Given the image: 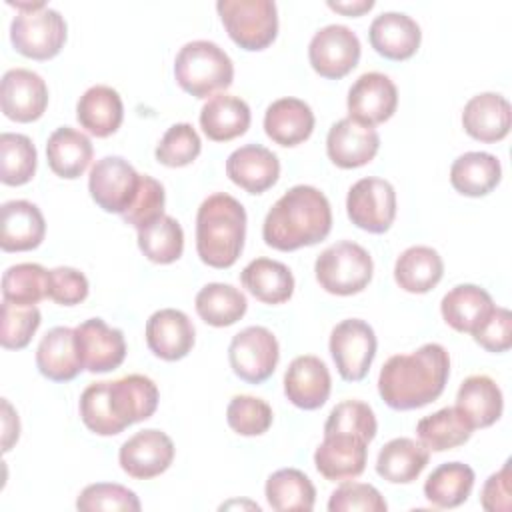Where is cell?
I'll list each match as a JSON object with an SVG mask.
<instances>
[{"instance_id": "obj_1", "label": "cell", "mask_w": 512, "mask_h": 512, "mask_svg": "<svg viewBox=\"0 0 512 512\" xmlns=\"http://www.w3.org/2000/svg\"><path fill=\"white\" fill-rule=\"evenodd\" d=\"M450 356L428 342L410 354L390 356L378 376V394L392 410H416L434 402L446 388Z\"/></svg>"}, {"instance_id": "obj_2", "label": "cell", "mask_w": 512, "mask_h": 512, "mask_svg": "<svg viewBox=\"0 0 512 512\" xmlns=\"http://www.w3.org/2000/svg\"><path fill=\"white\" fill-rule=\"evenodd\" d=\"M332 230L328 198L314 186L298 184L284 192L262 224L264 242L280 252H292L322 242Z\"/></svg>"}, {"instance_id": "obj_3", "label": "cell", "mask_w": 512, "mask_h": 512, "mask_svg": "<svg viewBox=\"0 0 512 512\" xmlns=\"http://www.w3.org/2000/svg\"><path fill=\"white\" fill-rule=\"evenodd\" d=\"M246 210L226 192L208 196L196 212V252L212 268H230L242 254Z\"/></svg>"}, {"instance_id": "obj_4", "label": "cell", "mask_w": 512, "mask_h": 512, "mask_svg": "<svg viewBox=\"0 0 512 512\" xmlns=\"http://www.w3.org/2000/svg\"><path fill=\"white\" fill-rule=\"evenodd\" d=\"M174 78L190 96L212 98L232 84L234 64L216 42L192 40L176 54Z\"/></svg>"}, {"instance_id": "obj_5", "label": "cell", "mask_w": 512, "mask_h": 512, "mask_svg": "<svg viewBox=\"0 0 512 512\" xmlns=\"http://www.w3.org/2000/svg\"><path fill=\"white\" fill-rule=\"evenodd\" d=\"M18 14L10 24V42L26 58L50 60L66 42L64 16L44 2H8Z\"/></svg>"}, {"instance_id": "obj_6", "label": "cell", "mask_w": 512, "mask_h": 512, "mask_svg": "<svg viewBox=\"0 0 512 512\" xmlns=\"http://www.w3.org/2000/svg\"><path fill=\"white\" fill-rule=\"evenodd\" d=\"M320 288L336 296H352L362 292L374 272L372 256L366 248L352 240H340L320 252L314 264Z\"/></svg>"}, {"instance_id": "obj_7", "label": "cell", "mask_w": 512, "mask_h": 512, "mask_svg": "<svg viewBox=\"0 0 512 512\" xmlns=\"http://www.w3.org/2000/svg\"><path fill=\"white\" fill-rule=\"evenodd\" d=\"M220 20L234 44L248 52L268 48L278 34V10L272 0H220Z\"/></svg>"}, {"instance_id": "obj_8", "label": "cell", "mask_w": 512, "mask_h": 512, "mask_svg": "<svg viewBox=\"0 0 512 512\" xmlns=\"http://www.w3.org/2000/svg\"><path fill=\"white\" fill-rule=\"evenodd\" d=\"M228 360L232 372L240 380L248 384H262L278 366L280 346L268 328L248 326L230 340Z\"/></svg>"}, {"instance_id": "obj_9", "label": "cell", "mask_w": 512, "mask_h": 512, "mask_svg": "<svg viewBox=\"0 0 512 512\" xmlns=\"http://www.w3.org/2000/svg\"><path fill=\"white\" fill-rule=\"evenodd\" d=\"M376 334L372 326L360 318H348L334 326L330 334V354L338 374L348 382L362 380L376 356Z\"/></svg>"}, {"instance_id": "obj_10", "label": "cell", "mask_w": 512, "mask_h": 512, "mask_svg": "<svg viewBox=\"0 0 512 512\" xmlns=\"http://www.w3.org/2000/svg\"><path fill=\"white\" fill-rule=\"evenodd\" d=\"M346 212L354 226L384 234L396 218V190L384 178H360L346 196Z\"/></svg>"}, {"instance_id": "obj_11", "label": "cell", "mask_w": 512, "mask_h": 512, "mask_svg": "<svg viewBox=\"0 0 512 512\" xmlns=\"http://www.w3.org/2000/svg\"><path fill=\"white\" fill-rule=\"evenodd\" d=\"M140 176L122 156H104L90 170L88 190L104 212L122 216L138 192Z\"/></svg>"}, {"instance_id": "obj_12", "label": "cell", "mask_w": 512, "mask_h": 512, "mask_svg": "<svg viewBox=\"0 0 512 512\" xmlns=\"http://www.w3.org/2000/svg\"><path fill=\"white\" fill-rule=\"evenodd\" d=\"M358 36L342 24L320 28L308 44V60L316 74L328 80H340L352 72L360 60Z\"/></svg>"}, {"instance_id": "obj_13", "label": "cell", "mask_w": 512, "mask_h": 512, "mask_svg": "<svg viewBox=\"0 0 512 512\" xmlns=\"http://www.w3.org/2000/svg\"><path fill=\"white\" fill-rule=\"evenodd\" d=\"M76 350L84 370L104 374L116 370L126 358V340L120 328L108 326L102 318H88L74 328Z\"/></svg>"}, {"instance_id": "obj_14", "label": "cell", "mask_w": 512, "mask_h": 512, "mask_svg": "<svg viewBox=\"0 0 512 512\" xmlns=\"http://www.w3.org/2000/svg\"><path fill=\"white\" fill-rule=\"evenodd\" d=\"M172 460L174 442L166 432L156 428L136 432L120 446L118 452L120 468L136 480H150L160 476L170 468Z\"/></svg>"}, {"instance_id": "obj_15", "label": "cell", "mask_w": 512, "mask_h": 512, "mask_svg": "<svg viewBox=\"0 0 512 512\" xmlns=\"http://www.w3.org/2000/svg\"><path fill=\"white\" fill-rule=\"evenodd\" d=\"M348 118L376 126L390 120L398 106L396 84L382 72H364L348 90Z\"/></svg>"}, {"instance_id": "obj_16", "label": "cell", "mask_w": 512, "mask_h": 512, "mask_svg": "<svg viewBox=\"0 0 512 512\" xmlns=\"http://www.w3.org/2000/svg\"><path fill=\"white\" fill-rule=\"evenodd\" d=\"M0 106L14 122H34L48 106V86L34 70L12 68L2 76Z\"/></svg>"}, {"instance_id": "obj_17", "label": "cell", "mask_w": 512, "mask_h": 512, "mask_svg": "<svg viewBox=\"0 0 512 512\" xmlns=\"http://www.w3.org/2000/svg\"><path fill=\"white\" fill-rule=\"evenodd\" d=\"M380 148V136L374 126L360 124L352 118L334 122L326 136V154L338 168H360L374 160Z\"/></svg>"}, {"instance_id": "obj_18", "label": "cell", "mask_w": 512, "mask_h": 512, "mask_svg": "<svg viewBox=\"0 0 512 512\" xmlns=\"http://www.w3.org/2000/svg\"><path fill=\"white\" fill-rule=\"evenodd\" d=\"M368 442L354 434H324L322 444L314 452L316 470L330 482L352 480L366 468Z\"/></svg>"}, {"instance_id": "obj_19", "label": "cell", "mask_w": 512, "mask_h": 512, "mask_svg": "<svg viewBox=\"0 0 512 512\" xmlns=\"http://www.w3.org/2000/svg\"><path fill=\"white\" fill-rule=\"evenodd\" d=\"M332 378L326 364L312 354L296 356L284 374L286 398L302 410H316L326 404Z\"/></svg>"}, {"instance_id": "obj_20", "label": "cell", "mask_w": 512, "mask_h": 512, "mask_svg": "<svg viewBox=\"0 0 512 512\" xmlns=\"http://www.w3.org/2000/svg\"><path fill=\"white\" fill-rule=\"evenodd\" d=\"M194 324L176 308L156 310L146 322V344L150 352L166 362L182 360L194 346Z\"/></svg>"}, {"instance_id": "obj_21", "label": "cell", "mask_w": 512, "mask_h": 512, "mask_svg": "<svg viewBox=\"0 0 512 512\" xmlns=\"http://www.w3.org/2000/svg\"><path fill=\"white\" fill-rule=\"evenodd\" d=\"M226 174L248 194H262L276 184L280 176V160L266 146L246 144L228 156Z\"/></svg>"}, {"instance_id": "obj_22", "label": "cell", "mask_w": 512, "mask_h": 512, "mask_svg": "<svg viewBox=\"0 0 512 512\" xmlns=\"http://www.w3.org/2000/svg\"><path fill=\"white\" fill-rule=\"evenodd\" d=\"M108 400L116 420L128 428L130 424L148 420L156 412L160 392L152 378L128 374L108 382Z\"/></svg>"}, {"instance_id": "obj_23", "label": "cell", "mask_w": 512, "mask_h": 512, "mask_svg": "<svg viewBox=\"0 0 512 512\" xmlns=\"http://www.w3.org/2000/svg\"><path fill=\"white\" fill-rule=\"evenodd\" d=\"M372 48L388 60H408L420 48L422 32L414 18L402 12H382L370 24Z\"/></svg>"}, {"instance_id": "obj_24", "label": "cell", "mask_w": 512, "mask_h": 512, "mask_svg": "<svg viewBox=\"0 0 512 512\" xmlns=\"http://www.w3.org/2000/svg\"><path fill=\"white\" fill-rule=\"evenodd\" d=\"M512 124L510 102L496 92L472 96L462 110V126L480 142H498L508 136Z\"/></svg>"}, {"instance_id": "obj_25", "label": "cell", "mask_w": 512, "mask_h": 512, "mask_svg": "<svg viewBox=\"0 0 512 512\" xmlns=\"http://www.w3.org/2000/svg\"><path fill=\"white\" fill-rule=\"evenodd\" d=\"M0 248L4 252H26L42 244L46 222L40 208L28 200H8L2 204Z\"/></svg>"}, {"instance_id": "obj_26", "label": "cell", "mask_w": 512, "mask_h": 512, "mask_svg": "<svg viewBox=\"0 0 512 512\" xmlns=\"http://www.w3.org/2000/svg\"><path fill=\"white\" fill-rule=\"evenodd\" d=\"M492 296L476 284H458L440 302L444 322L456 332L474 334L494 312Z\"/></svg>"}, {"instance_id": "obj_27", "label": "cell", "mask_w": 512, "mask_h": 512, "mask_svg": "<svg viewBox=\"0 0 512 512\" xmlns=\"http://www.w3.org/2000/svg\"><path fill=\"white\" fill-rule=\"evenodd\" d=\"M36 366L52 382L74 380L84 370L76 350L74 328L56 326L48 330L36 348Z\"/></svg>"}, {"instance_id": "obj_28", "label": "cell", "mask_w": 512, "mask_h": 512, "mask_svg": "<svg viewBox=\"0 0 512 512\" xmlns=\"http://www.w3.org/2000/svg\"><path fill=\"white\" fill-rule=\"evenodd\" d=\"M314 112L300 98L274 100L264 114L266 136L280 146H298L310 138L314 130Z\"/></svg>"}, {"instance_id": "obj_29", "label": "cell", "mask_w": 512, "mask_h": 512, "mask_svg": "<svg viewBox=\"0 0 512 512\" xmlns=\"http://www.w3.org/2000/svg\"><path fill=\"white\" fill-rule=\"evenodd\" d=\"M80 126L96 138L114 134L124 120V104L120 94L106 84L90 86L76 104Z\"/></svg>"}, {"instance_id": "obj_30", "label": "cell", "mask_w": 512, "mask_h": 512, "mask_svg": "<svg viewBox=\"0 0 512 512\" xmlns=\"http://www.w3.org/2000/svg\"><path fill=\"white\" fill-rule=\"evenodd\" d=\"M456 408L474 430L488 428L502 416V390L486 374L468 376L456 392Z\"/></svg>"}, {"instance_id": "obj_31", "label": "cell", "mask_w": 512, "mask_h": 512, "mask_svg": "<svg viewBox=\"0 0 512 512\" xmlns=\"http://www.w3.org/2000/svg\"><path fill=\"white\" fill-rule=\"evenodd\" d=\"M94 148L86 134L76 128L60 126L46 142V158L50 170L66 180L80 178L90 166Z\"/></svg>"}, {"instance_id": "obj_32", "label": "cell", "mask_w": 512, "mask_h": 512, "mask_svg": "<svg viewBox=\"0 0 512 512\" xmlns=\"http://www.w3.org/2000/svg\"><path fill=\"white\" fill-rule=\"evenodd\" d=\"M200 128L214 142H228L250 128L248 104L232 94H214L200 110Z\"/></svg>"}, {"instance_id": "obj_33", "label": "cell", "mask_w": 512, "mask_h": 512, "mask_svg": "<svg viewBox=\"0 0 512 512\" xmlns=\"http://www.w3.org/2000/svg\"><path fill=\"white\" fill-rule=\"evenodd\" d=\"M430 460V450L412 438H394L386 442L376 458V472L392 484L414 482Z\"/></svg>"}, {"instance_id": "obj_34", "label": "cell", "mask_w": 512, "mask_h": 512, "mask_svg": "<svg viewBox=\"0 0 512 512\" xmlns=\"http://www.w3.org/2000/svg\"><path fill=\"white\" fill-rule=\"evenodd\" d=\"M500 178V160L490 152H466L450 166L452 188L470 198L486 196L498 186Z\"/></svg>"}, {"instance_id": "obj_35", "label": "cell", "mask_w": 512, "mask_h": 512, "mask_svg": "<svg viewBox=\"0 0 512 512\" xmlns=\"http://www.w3.org/2000/svg\"><path fill=\"white\" fill-rule=\"evenodd\" d=\"M442 274V256L430 246H410L394 264L396 284L410 294L430 292L442 280Z\"/></svg>"}, {"instance_id": "obj_36", "label": "cell", "mask_w": 512, "mask_h": 512, "mask_svg": "<svg viewBox=\"0 0 512 512\" xmlns=\"http://www.w3.org/2000/svg\"><path fill=\"white\" fill-rule=\"evenodd\" d=\"M244 288L264 304H282L294 292V276L290 268L278 260L256 258L240 272Z\"/></svg>"}, {"instance_id": "obj_37", "label": "cell", "mask_w": 512, "mask_h": 512, "mask_svg": "<svg viewBox=\"0 0 512 512\" xmlns=\"http://www.w3.org/2000/svg\"><path fill=\"white\" fill-rule=\"evenodd\" d=\"M264 494L270 508L278 512H310L316 502V488L312 480L298 468H282L270 474Z\"/></svg>"}, {"instance_id": "obj_38", "label": "cell", "mask_w": 512, "mask_h": 512, "mask_svg": "<svg viewBox=\"0 0 512 512\" xmlns=\"http://www.w3.org/2000/svg\"><path fill=\"white\" fill-rule=\"evenodd\" d=\"M474 488V470L464 462H446L432 470L424 482V496L436 508L464 504Z\"/></svg>"}, {"instance_id": "obj_39", "label": "cell", "mask_w": 512, "mask_h": 512, "mask_svg": "<svg viewBox=\"0 0 512 512\" xmlns=\"http://www.w3.org/2000/svg\"><path fill=\"white\" fill-rule=\"evenodd\" d=\"M194 306L206 324L226 328L236 324L246 314L248 302L246 296L232 284L210 282L198 290Z\"/></svg>"}, {"instance_id": "obj_40", "label": "cell", "mask_w": 512, "mask_h": 512, "mask_svg": "<svg viewBox=\"0 0 512 512\" xmlns=\"http://www.w3.org/2000/svg\"><path fill=\"white\" fill-rule=\"evenodd\" d=\"M472 432L474 428L456 406H448L430 416H424L416 424V434L420 442L432 452L458 448L470 440Z\"/></svg>"}, {"instance_id": "obj_41", "label": "cell", "mask_w": 512, "mask_h": 512, "mask_svg": "<svg viewBox=\"0 0 512 512\" xmlns=\"http://www.w3.org/2000/svg\"><path fill=\"white\" fill-rule=\"evenodd\" d=\"M138 248L150 262L172 264L182 256L184 230L176 218L162 214L158 220L138 230Z\"/></svg>"}, {"instance_id": "obj_42", "label": "cell", "mask_w": 512, "mask_h": 512, "mask_svg": "<svg viewBox=\"0 0 512 512\" xmlns=\"http://www.w3.org/2000/svg\"><path fill=\"white\" fill-rule=\"evenodd\" d=\"M50 270L34 262L10 266L2 276V298L18 306H36L48 298Z\"/></svg>"}, {"instance_id": "obj_43", "label": "cell", "mask_w": 512, "mask_h": 512, "mask_svg": "<svg viewBox=\"0 0 512 512\" xmlns=\"http://www.w3.org/2000/svg\"><path fill=\"white\" fill-rule=\"evenodd\" d=\"M38 154L26 134H0V180L6 186L28 184L36 174Z\"/></svg>"}, {"instance_id": "obj_44", "label": "cell", "mask_w": 512, "mask_h": 512, "mask_svg": "<svg viewBox=\"0 0 512 512\" xmlns=\"http://www.w3.org/2000/svg\"><path fill=\"white\" fill-rule=\"evenodd\" d=\"M202 150L198 132L188 122L172 124L160 138L154 156L160 164L168 168H182L192 164Z\"/></svg>"}, {"instance_id": "obj_45", "label": "cell", "mask_w": 512, "mask_h": 512, "mask_svg": "<svg viewBox=\"0 0 512 512\" xmlns=\"http://www.w3.org/2000/svg\"><path fill=\"white\" fill-rule=\"evenodd\" d=\"M80 418L84 426L98 436H116L124 426L116 420L110 400H108V382H94L84 388L80 402Z\"/></svg>"}, {"instance_id": "obj_46", "label": "cell", "mask_w": 512, "mask_h": 512, "mask_svg": "<svg viewBox=\"0 0 512 512\" xmlns=\"http://www.w3.org/2000/svg\"><path fill=\"white\" fill-rule=\"evenodd\" d=\"M334 432L354 434L364 438L366 442H372L378 432L374 410L362 400H344L336 404L330 410L328 420L324 424V434H334Z\"/></svg>"}, {"instance_id": "obj_47", "label": "cell", "mask_w": 512, "mask_h": 512, "mask_svg": "<svg viewBox=\"0 0 512 512\" xmlns=\"http://www.w3.org/2000/svg\"><path fill=\"white\" fill-rule=\"evenodd\" d=\"M272 408L266 400L238 394L228 402L226 422L240 436H260L272 426Z\"/></svg>"}, {"instance_id": "obj_48", "label": "cell", "mask_w": 512, "mask_h": 512, "mask_svg": "<svg viewBox=\"0 0 512 512\" xmlns=\"http://www.w3.org/2000/svg\"><path fill=\"white\" fill-rule=\"evenodd\" d=\"M42 322L40 310L36 306H18L12 302H2L0 318V344L6 350H22L30 344Z\"/></svg>"}, {"instance_id": "obj_49", "label": "cell", "mask_w": 512, "mask_h": 512, "mask_svg": "<svg viewBox=\"0 0 512 512\" xmlns=\"http://www.w3.org/2000/svg\"><path fill=\"white\" fill-rule=\"evenodd\" d=\"M76 508L82 512L94 510H120V512H138L140 500L136 492L122 484L110 482H96L86 486L80 496L76 498Z\"/></svg>"}, {"instance_id": "obj_50", "label": "cell", "mask_w": 512, "mask_h": 512, "mask_svg": "<svg viewBox=\"0 0 512 512\" xmlns=\"http://www.w3.org/2000/svg\"><path fill=\"white\" fill-rule=\"evenodd\" d=\"M164 204H166L164 186L156 178L142 174L138 192L132 204L128 206V210L122 214V220L134 226L136 230H140L164 214Z\"/></svg>"}, {"instance_id": "obj_51", "label": "cell", "mask_w": 512, "mask_h": 512, "mask_svg": "<svg viewBox=\"0 0 512 512\" xmlns=\"http://www.w3.org/2000/svg\"><path fill=\"white\" fill-rule=\"evenodd\" d=\"M328 510L330 512H352V510L386 512L388 504L372 484L344 482L330 494Z\"/></svg>"}, {"instance_id": "obj_52", "label": "cell", "mask_w": 512, "mask_h": 512, "mask_svg": "<svg viewBox=\"0 0 512 512\" xmlns=\"http://www.w3.org/2000/svg\"><path fill=\"white\" fill-rule=\"evenodd\" d=\"M88 278L70 266H58L50 270L48 298L60 306H74L86 300L88 296Z\"/></svg>"}, {"instance_id": "obj_53", "label": "cell", "mask_w": 512, "mask_h": 512, "mask_svg": "<svg viewBox=\"0 0 512 512\" xmlns=\"http://www.w3.org/2000/svg\"><path fill=\"white\" fill-rule=\"evenodd\" d=\"M474 342L488 352H506L512 346V314L508 308L496 306L490 318L472 334Z\"/></svg>"}, {"instance_id": "obj_54", "label": "cell", "mask_w": 512, "mask_h": 512, "mask_svg": "<svg viewBox=\"0 0 512 512\" xmlns=\"http://www.w3.org/2000/svg\"><path fill=\"white\" fill-rule=\"evenodd\" d=\"M480 504L486 512H510L512 508L510 460H506L498 472L488 476L480 492Z\"/></svg>"}, {"instance_id": "obj_55", "label": "cell", "mask_w": 512, "mask_h": 512, "mask_svg": "<svg viewBox=\"0 0 512 512\" xmlns=\"http://www.w3.org/2000/svg\"><path fill=\"white\" fill-rule=\"evenodd\" d=\"M2 410H4V416H2V426H4L2 428V452H8L20 436V422H18V414L14 412L12 404L6 398H2Z\"/></svg>"}, {"instance_id": "obj_56", "label": "cell", "mask_w": 512, "mask_h": 512, "mask_svg": "<svg viewBox=\"0 0 512 512\" xmlns=\"http://www.w3.org/2000/svg\"><path fill=\"white\" fill-rule=\"evenodd\" d=\"M328 8L344 14V16H362L364 12L374 8V0H354V2H334L328 0Z\"/></svg>"}]
</instances>
